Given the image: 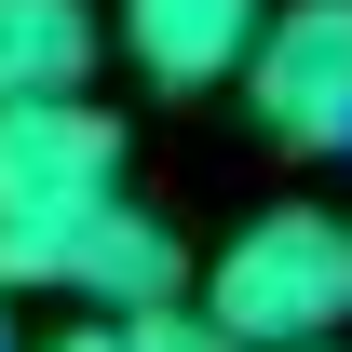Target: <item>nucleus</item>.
<instances>
[{
	"label": "nucleus",
	"instance_id": "9d476101",
	"mask_svg": "<svg viewBox=\"0 0 352 352\" xmlns=\"http://www.w3.org/2000/svg\"><path fill=\"white\" fill-rule=\"evenodd\" d=\"M0 352H14V339H0Z\"/></svg>",
	"mask_w": 352,
	"mask_h": 352
},
{
	"label": "nucleus",
	"instance_id": "20e7f679",
	"mask_svg": "<svg viewBox=\"0 0 352 352\" xmlns=\"http://www.w3.org/2000/svg\"><path fill=\"white\" fill-rule=\"evenodd\" d=\"M176 285H190V244H176L163 217H149V204H95L82 217V244H68V258H54V298H82V311H109V325H135V311H163Z\"/></svg>",
	"mask_w": 352,
	"mask_h": 352
},
{
	"label": "nucleus",
	"instance_id": "f03ea898",
	"mask_svg": "<svg viewBox=\"0 0 352 352\" xmlns=\"http://www.w3.org/2000/svg\"><path fill=\"white\" fill-rule=\"evenodd\" d=\"M204 311H217L244 352H298L352 325V217L339 204H271L204 258Z\"/></svg>",
	"mask_w": 352,
	"mask_h": 352
},
{
	"label": "nucleus",
	"instance_id": "7ed1b4c3",
	"mask_svg": "<svg viewBox=\"0 0 352 352\" xmlns=\"http://www.w3.org/2000/svg\"><path fill=\"white\" fill-rule=\"evenodd\" d=\"M244 109L271 149H352V0H271L258 54H244Z\"/></svg>",
	"mask_w": 352,
	"mask_h": 352
},
{
	"label": "nucleus",
	"instance_id": "39448f33",
	"mask_svg": "<svg viewBox=\"0 0 352 352\" xmlns=\"http://www.w3.org/2000/svg\"><path fill=\"white\" fill-rule=\"evenodd\" d=\"M271 0H122V54L149 68L163 95H204V82H244Z\"/></svg>",
	"mask_w": 352,
	"mask_h": 352
},
{
	"label": "nucleus",
	"instance_id": "6e6552de",
	"mask_svg": "<svg viewBox=\"0 0 352 352\" xmlns=\"http://www.w3.org/2000/svg\"><path fill=\"white\" fill-rule=\"evenodd\" d=\"M14 352H122V325H109V311H82V325H54V339H14Z\"/></svg>",
	"mask_w": 352,
	"mask_h": 352
},
{
	"label": "nucleus",
	"instance_id": "f257e3e1",
	"mask_svg": "<svg viewBox=\"0 0 352 352\" xmlns=\"http://www.w3.org/2000/svg\"><path fill=\"white\" fill-rule=\"evenodd\" d=\"M95 204H122V122L95 95H0V285H54Z\"/></svg>",
	"mask_w": 352,
	"mask_h": 352
},
{
	"label": "nucleus",
	"instance_id": "423d86ee",
	"mask_svg": "<svg viewBox=\"0 0 352 352\" xmlns=\"http://www.w3.org/2000/svg\"><path fill=\"white\" fill-rule=\"evenodd\" d=\"M0 95H95V0H0Z\"/></svg>",
	"mask_w": 352,
	"mask_h": 352
},
{
	"label": "nucleus",
	"instance_id": "0eeeda50",
	"mask_svg": "<svg viewBox=\"0 0 352 352\" xmlns=\"http://www.w3.org/2000/svg\"><path fill=\"white\" fill-rule=\"evenodd\" d=\"M122 352H244V339H230L217 311H190V298H163V311H135V325H122Z\"/></svg>",
	"mask_w": 352,
	"mask_h": 352
},
{
	"label": "nucleus",
	"instance_id": "1a4fd4ad",
	"mask_svg": "<svg viewBox=\"0 0 352 352\" xmlns=\"http://www.w3.org/2000/svg\"><path fill=\"white\" fill-rule=\"evenodd\" d=\"M298 352H339V339H298Z\"/></svg>",
	"mask_w": 352,
	"mask_h": 352
}]
</instances>
